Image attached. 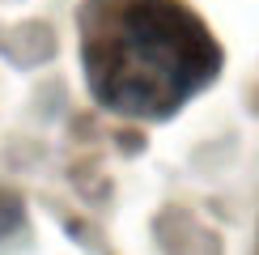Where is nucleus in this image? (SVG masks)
<instances>
[{
	"label": "nucleus",
	"mask_w": 259,
	"mask_h": 255,
	"mask_svg": "<svg viewBox=\"0 0 259 255\" xmlns=\"http://www.w3.org/2000/svg\"><path fill=\"white\" fill-rule=\"evenodd\" d=\"M81 64L106 111L161 119L212 81L221 51L183 0H90L81 13Z\"/></svg>",
	"instance_id": "obj_1"
},
{
	"label": "nucleus",
	"mask_w": 259,
	"mask_h": 255,
	"mask_svg": "<svg viewBox=\"0 0 259 255\" xmlns=\"http://www.w3.org/2000/svg\"><path fill=\"white\" fill-rule=\"evenodd\" d=\"M17 221H21V204H17L13 196H0V238H5Z\"/></svg>",
	"instance_id": "obj_2"
}]
</instances>
